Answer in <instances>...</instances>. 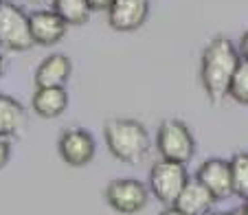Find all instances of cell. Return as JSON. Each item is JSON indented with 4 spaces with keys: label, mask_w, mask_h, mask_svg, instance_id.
Listing matches in <instances>:
<instances>
[{
    "label": "cell",
    "mask_w": 248,
    "mask_h": 215,
    "mask_svg": "<svg viewBox=\"0 0 248 215\" xmlns=\"http://www.w3.org/2000/svg\"><path fill=\"white\" fill-rule=\"evenodd\" d=\"M239 61L242 57H239L237 46L226 35H216L206 44L204 53H202L200 77L206 97L213 103H220L224 101V97H229L231 81H233Z\"/></svg>",
    "instance_id": "6da1fadb"
},
{
    "label": "cell",
    "mask_w": 248,
    "mask_h": 215,
    "mask_svg": "<svg viewBox=\"0 0 248 215\" xmlns=\"http://www.w3.org/2000/svg\"><path fill=\"white\" fill-rule=\"evenodd\" d=\"M106 143L110 154L127 165H139L152 150V138L145 125L134 119H112L106 123Z\"/></svg>",
    "instance_id": "7a4b0ae2"
},
{
    "label": "cell",
    "mask_w": 248,
    "mask_h": 215,
    "mask_svg": "<svg viewBox=\"0 0 248 215\" xmlns=\"http://www.w3.org/2000/svg\"><path fill=\"white\" fill-rule=\"evenodd\" d=\"M156 150H158L160 158L187 165L196 154V138L187 127V123L178 121V119H167L160 123L158 132H156Z\"/></svg>",
    "instance_id": "3957f363"
},
{
    "label": "cell",
    "mask_w": 248,
    "mask_h": 215,
    "mask_svg": "<svg viewBox=\"0 0 248 215\" xmlns=\"http://www.w3.org/2000/svg\"><path fill=\"white\" fill-rule=\"evenodd\" d=\"M189 183L187 167L183 163H173V160H158L154 163L150 171V193H154L156 200L163 204L173 206L178 196L183 193L185 184Z\"/></svg>",
    "instance_id": "277c9868"
},
{
    "label": "cell",
    "mask_w": 248,
    "mask_h": 215,
    "mask_svg": "<svg viewBox=\"0 0 248 215\" xmlns=\"http://www.w3.org/2000/svg\"><path fill=\"white\" fill-rule=\"evenodd\" d=\"M106 202L112 206L117 213L134 215L147 206L150 202V189L140 180L134 178H119L106 187Z\"/></svg>",
    "instance_id": "5b68a950"
},
{
    "label": "cell",
    "mask_w": 248,
    "mask_h": 215,
    "mask_svg": "<svg viewBox=\"0 0 248 215\" xmlns=\"http://www.w3.org/2000/svg\"><path fill=\"white\" fill-rule=\"evenodd\" d=\"M0 44L9 51H27L33 46L29 15L14 2L0 7Z\"/></svg>",
    "instance_id": "8992f818"
},
{
    "label": "cell",
    "mask_w": 248,
    "mask_h": 215,
    "mask_svg": "<svg viewBox=\"0 0 248 215\" xmlns=\"http://www.w3.org/2000/svg\"><path fill=\"white\" fill-rule=\"evenodd\" d=\"M57 150H60V156L64 158L66 165L84 167L94 158L97 143H94L93 134L84 127H68V130L62 132Z\"/></svg>",
    "instance_id": "52a82bcc"
},
{
    "label": "cell",
    "mask_w": 248,
    "mask_h": 215,
    "mask_svg": "<svg viewBox=\"0 0 248 215\" xmlns=\"http://www.w3.org/2000/svg\"><path fill=\"white\" fill-rule=\"evenodd\" d=\"M196 180H200L216 200H226L235 196L233 191V176H231V163L224 158H206L198 167Z\"/></svg>",
    "instance_id": "ba28073f"
},
{
    "label": "cell",
    "mask_w": 248,
    "mask_h": 215,
    "mask_svg": "<svg viewBox=\"0 0 248 215\" xmlns=\"http://www.w3.org/2000/svg\"><path fill=\"white\" fill-rule=\"evenodd\" d=\"M150 15V0H114L108 9V24L114 31H136Z\"/></svg>",
    "instance_id": "9c48e42d"
},
{
    "label": "cell",
    "mask_w": 248,
    "mask_h": 215,
    "mask_svg": "<svg viewBox=\"0 0 248 215\" xmlns=\"http://www.w3.org/2000/svg\"><path fill=\"white\" fill-rule=\"evenodd\" d=\"M29 27H31L33 44L53 46V44H57L66 35V27L68 24L53 9H38L29 15Z\"/></svg>",
    "instance_id": "30bf717a"
},
{
    "label": "cell",
    "mask_w": 248,
    "mask_h": 215,
    "mask_svg": "<svg viewBox=\"0 0 248 215\" xmlns=\"http://www.w3.org/2000/svg\"><path fill=\"white\" fill-rule=\"evenodd\" d=\"M70 70H73V64L66 55H60V53L48 55L35 68V86L38 88H62L68 81Z\"/></svg>",
    "instance_id": "8fae6325"
},
{
    "label": "cell",
    "mask_w": 248,
    "mask_h": 215,
    "mask_svg": "<svg viewBox=\"0 0 248 215\" xmlns=\"http://www.w3.org/2000/svg\"><path fill=\"white\" fill-rule=\"evenodd\" d=\"M216 202L217 200L211 196V191L200 183V180H189L173 206L185 211V213H189V215H209L211 211H213V204H216Z\"/></svg>",
    "instance_id": "7c38bea8"
},
{
    "label": "cell",
    "mask_w": 248,
    "mask_h": 215,
    "mask_svg": "<svg viewBox=\"0 0 248 215\" xmlns=\"http://www.w3.org/2000/svg\"><path fill=\"white\" fill-rule=\"evenodd\" d=\"M31 106L38 117L55 119L60 114H64L66 106H68V94H66L64 86L62 88H38L33 92Z\"/></svg>",
    "instance_id": "4fadbf2b"
},
{
    "label": "cell",
    "mask_w": 248,
    "mask_h": 215,
    "mask_svg": "<svg viewBox=\"0 0 248 215\" xmlns=\"http://www.w3.org/2000/svg\"><path fill=\"white\" fill-rule=\"evenodd\" d=\"M27 123V112L16 99L0 94V136H16Z\"/></svg>",
    "instance_id": "5bb4252c"
},
{
    "label": "cell",
    "mask_w": 248,
    "mask_h": 215,
    "mask_svg": "<svg viewBox=\"0 0 248 215\" xmlns=\"http://www.w3.org/2000/svg\"><path fill=\"white\" fill-rule=\"evenodd\" d=\"M51 9L55 11L66 24H73V27L86 24L90 20V14H93L88 0H53Z\"/></svg>",
    "instance_id": "9a60e30c"
},
{
    "label": "cell",
    "mask_w": 248,
    "mask_h": 215,
    "mask_svg": "<svg viewBox=\"0 0 248 215\" xmlns=\"http://www.w3.org/2000/svg\"><path fill=\"white\" fill-rule=\"evenodd\" d=\"M229 163H231L235 196L248 200V154H235Z\"/></svg>",
    "instance_id": "2e32d148"
},
{
    "label": "cell",
    "mask_w": 248,
    "mask_h": 215,
    "mask_svg": "<svg viewBox=\"0 0 248 215\" xmlns=\"http://www.w3.org/2000/svg\"><path fill=\"white\" fill-rule=\"evenodd\" d=\"M229 97L235 103L248 106V61H244V60L239 61L237 70H235V75H233V81H231Z\"/></svg>",
    "instance_id": "e0dca14e"
},
{
    "label": "cell",
    "mask_w": 248,
    "mask_h": 215,
    "mask_svg": "<svg viewBox=\"0 0 248 215\" xmlns=\"http://www.w3.org/2000/svg\"><path fill=\"white\" fill-rule=\"evenodd\" d=\"M9 156H11L9 138H5V136H0V169H2L7 163H9Z\"/></svg>",
    "instance_id": "ac0fdd59"
},
{
    "label": "cell",
    "mask_w": 248,
    "mask_h": 215,
    "mask_svg": "<svg viewBox=\"0 0 248 215\" xmlns=\"http://www.w3.org/2000/svg\"><path fill=\"white\" fill-rule=\"evenodd\" d=\"M114 0H88V5L93 11H108L112 7Z\"/></svg>",
    "instance_id": "d6986e66"
},
{
    "label": "cell",
    "mask_w": 248,
    "mask_h": 215,
    "mask_svg": "<svg viewBox=\"0 0 248 215\" xmlns=\"http://www.w3.org/2000/svg\"><path fill=\"white\" fill-rule=\"evenodd\" d=\"M237 51H239V57H242L244 61H248V31L242 35V40H239V46H237Z\"/></svg>",
    "instance_id": "ffe728a7"
},
{
    "label": "cell",
    "mask_w": 248,
    "mask_h": 215,
    "mask_svg": "<svg viewBox=\"0 0 248 215\" xmlns=\"http://www.w3.org/2000/svg\"><path fill=\"white\" fill-rule=\"evenodd\" d=\"M24 2H29V5H33V7H51L53 5V0H24Z\"/></svg>",
    "instance_id": "44dd1931"
},
{
    "label": "cell",
    "mask_w": 248,
    "mask_h": 215,
    "mask_svg": "<svg viewBox=\"0 0 248 215\" xmlns=\"http://www.w3.org/2000/svg\"><path fill=\"white\" fill-rule=\"evenodd\" d=\"M160 215H189V213H185V211L176 209V206H169V209H165Z\"/></svg>",
    "instance_id": "7402d4cb"
},
{
    "label": "cell",
    "mask_w": 248,
    "mask_h": 215,
    "mask_svg": "<svg viewBox=\"0 0 248 215\" xmlns=\"http://www.w3.org/2000/svg\"><path fill=\"white\" fill-rule=\"evenodd\" d=\"M2 73H5V57L0 55V75H2Z\"/></svg>",
    "instance_id": "603a6c76"
},
{
    "label": "cell",
    "mask_w": 248,
    "mask_h": 215,
    "mask_svg": "<svg viewBox=\"0 0 248 215\" xmlns=\"http://www.w3.org/2000/svg\"><path fill=\"white\" fill-rule=\"evenodd\" d=\"M231 215H246V213H244V209H235Z\"/></svg>",
    "instance_id": "cb8c5ba5"
},
{
    "label": "cell",
    "mask_w": 248,
    "mask_h": 215,
    "mask_svg": "<svg viewBox=\"0 0 248 215\" xmlns=\"http://www.w3.org/2000/svg\"><path fill=\"white\" fill-rule=\"evenodd\" d=\"M242 209H244V213H246V215H248V200H246V204H244V206H242Z\"/></svg>",
    "instance_id": "d4e9b609"
},
{
    "label": "cell",
    "mask_w": 248,
    "mask_h": 215,
    "mask_svg": "<svg viewBox=\"0 0 248 215\" xmlns=\"http://www.w3.org/2000/svg\"><path fill=\"white\" fill-rule=\"evenodd\" d=\"M209 215H231V213H216V211H211Z\"/></svg>",
    "instance_id": "484cf974"
},
{
    "label": "cell",
    "mask_w": 248,
    "mask_h": 215,
    "mask_svg": "<svg viewBox=\"0 0 248 215\" xmlns=\"http://www.w3.org/2000/svg\"><path fill=\"white\" fill-rule=\"evenodd\" d=\"M2 2H5V0H0V7H2Z\"/></svg>",
    "instance_id": "4316f807"
}]
</instances>
